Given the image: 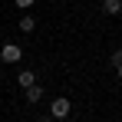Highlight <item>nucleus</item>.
I'll list each match as a JSON object with an SVG mask.
<instances>
[{
    "label": "nucleus",
    "mask_w": 122,
    "mask_h": 122,
    "mask_svg": "<svg viewBox=\"0 0 122 122\" xmlns=\"http://www.w3.org/2000/svg\"><path fill=\"white\" fill-rule=\"evenodd\" d=\"M0 60H3V63H20L23 60V50L17 46V43H7V46L0 50Z\"/></svg>",
    "instance_id": "nucleus-1"
},
{
    "label": "nucleus",
    "mask_w": 122,
    "mask_h": 122,
    "mask_svg": "<svg viewBox=\"0 0 122 122\" xmlns=\"http://www.w3.org/2000/svg\"><path fill=\"white\" fill-rule=\"evenodd\" d=\"M69 116V99H56L50 106V119H66Z\"/></svg>",
    "instance_id": "nucleus-2"
},
{
    "label": "nucleus",
    "mask_w": 122,
    "mask_h": 122,
    "mask_svg": "<svg viewBox=\"0 0 122 122\" xmlns=\"http://www.w3.org/2000/svg\"><path fill=\"white\" fill-rule=\"evenodd\" d=\"M40 99H43V86H36V82H33V86L26 89V102L33 106V102H40Z\"/></svg>",
    "instance_id": "nucleus-3"
},
{
    "label": "nucleus",
    "mask_w": 122,
    "mask_h": 122,
    "mask_svg": "<svg viewBox=\"0 0 122 122\" xmlns=\"http://www.w3.org/2000/svg\"><path fill=\"white\" fill-rule=\"evenodd\" d=\"M119 10H122V0H102V13H112L116 17Z\"/></svg>",
    "instance_id": "nucleus-4"
},
{
    "label": "nucleus",
    "mask_w": 122,
    "mask_h": 122,
    "mask_svg": "<svg viewBox=\"0 0 122 122\" xmlns=\"http://www.w3.org/2000/svg\"><path fill=\"white\" fill-rule=\"evenodd\" d=\"M17 82H20L23 89H30V86H33V82H36V76H33V73H30V69H26V73H20V76H17Z\"/></svg>",
    "instance_id": "nucleus-5"
},
{
    "label": "nucleus",
    "mask_w": 122,
    "mask_h": 122,
    "mask_svg": "<svg viewBox=\"0 0 122 122\" xmlns=\"http://www.w3.org/2000/svg\"><path fill=\"white\" fill-rule=\"evenodd\" d=\"M33 26H36L33 17H23V20H20V30H23V33H33Z\"/></svg>",
    "instance_id": "nucleus-6"
},
{
    "label": "nucleus",
    "mask_w": 122,
    "mask_h": 122,
    "mask_svg": "<svg viewBox=\"0 0 122 122\" xmlns=\"http://www.w3.org/2000/svg\"><path fill=\"white\" fill-rule=\"evenodd\" d=\"M13 3H17L20 10H30V7H33V0H13Z\"/></svg>",
    "instance_id": "nucleus-7"
},
{
    "label": "nucleus",
    "mask_w": 122,
    "mask_h": 122,
    "mask_svg": "<svg viewBox=\"0 0 122 122\" xmlns=\"http://www.w3.org/2000/svg\"><path fill=\"white\" fill-rule=\"evenodd\" d=\"M122 63V50H116V53H112V66H119Z\"/></svg>",
    "instance_id": "nucleus-8"
},
{
    "label": "nucleus",
    "mask_w": 122,
    "mask_h": 122,
    "mask_svg": "<svg viewBox=\"0 0 122 122\" xmlns=\"http://www.w3.org/2000/svg\"><path fill=\"white\" fill-rule=\"evenodd\" d=\"M116 76H119V79H122V63H119V66H116Z\"/></svg>",
    "instance_id": "nucleus-9"
},
{
    "label": "nucleus",
    "mask_w": 122,
    "mask_h": 122,
    "mask_svg": "<svg viewBox=\"0 0 122 122\" xmlns=\"http://www.w3.org/2000/svg\"><path fill=\"white\" fill-rule=\"evenodd\" d=\"M40 122H53V119H40Z\"/></svg>",
    "instance_id": "nucleus-10"
}]
</instances>
